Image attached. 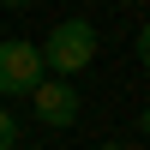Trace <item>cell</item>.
Instances as JSON below:
<instances>
[{
	"instance_id": "6da1fadb",
	"label": "cell",
	"mask_w": 150,
	"mask_h": 150,
	"mask_svg": "<svg viewBox=\"0 0 150 150\" xmlns=\"http://www.w3.org/2000/svg\"><path fill=\"white\" fill-rule=\"evenodd\" d=\"M36 48H42L48 78H66V84H72V78L96 60V24H90V18H60Z\"/></svg>"
},
{
	"instance_id": "7a4b0ae2",
	"label": "cell",
	"mask_w": 150,
	"mask_h": 150,
	"mask_svg": "<svg viewBox=\"0 0 150 150\" xmlns=\"http://www.w3.org/2000/svg\"><path fill=\"white\" fill-rule=\"evenodd\" d=\"M42 78H48V66H42L36 42H24V36L0 42V96H30Z\"/></svg>"
},
{
	"instance_id": "3957f363",
	"label": "cell",
	"mask_w": 150,
	"mask_h": 150,
	"mask_svg": "<svg viewBox=\"0 0 150 150\" xmlns=\"http://www.w3.org/2000/svg\"><path fill=\"white\" fill-rule=\"evenodd\" d=\"M78 84H66V78H42L30 90V114L42 120V126H54V132H66V126H78Z\"/></svg>"
},
{
	"instance_id": "277c9868",
	"label": "cell",
	"mask_w": 150,
	"mask_h": 150,
	"mask_svg": "<svg viewBox=\"0 0 150 150\" xmlns=\"http://www.w3.org/2000/svg\"><path fill=\"white\" fill-rule=\"evenodd\" d=\"M12 144H18V120L0 108V150H12Z\"/></svg>"
},
{
	"instance_id": "5b68a950",
	"label": "cell",
	"mask_w": 150,
	"mask_h": 150,
	"mask_svg": "<svg viewBox=\"0 0 150 150\" xmlns=\"http://www.w3.org/2000/svg\"><path fill=\"white\" fill-rule=\"evenodd\" d=\"M138 60H144V66H150V24H144V30H138Z\"/></svg>"
},
{
	"instance_id": "8992f818",
	"label": "cell",
	"mask_w": 150,
	"mask_h": 150,
	"mask_svg": "<svg viewBox=\"0 0 150 150\" xmlns=\"http://www.w3.org/2000/svg\"><path fill=\"white\" fill-rule=\"evenodd\" d=\"M138 132H144V138H150V102H144V114H138Z\"/></svg>"
},
{
	"instance_id": "52a82bcc",
	"label": "cell",
	"mask_w": 150,
	"mask_h": 150,
	"mask_svg": "<svg viewBox=\"0 0 150 150\" xmlns=\"http://www.w3.org/2000/svg\"><path fill=\"white\" fill-rule=\"evenodd\" d=\"M0 6H12V12H18V6H30V0H0Z\"/></svg>"
},
{
	"instance_id": "ba28073f",
	"label": "cell",
	"mask_w": 150,
	"mask_h": 150,
	"mask_svg": "<svg viewBox=\"0 0 150 150\" xmlns=\"http://www.w3.org/2000/svg\"><path fill=\"white\" fill-rule=\"evenodd\" d=\"M96 150H126V144H96Z\"/></svg>"
}]
</instances>
